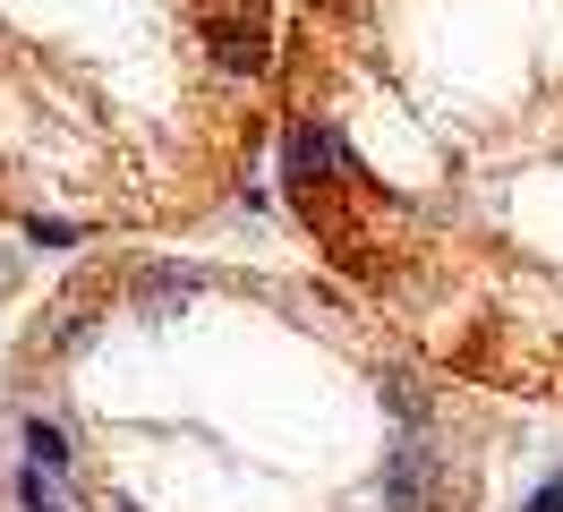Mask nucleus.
I'll use <instances>...</instances> for the list:
<instances>
[{
    "label": "nucleus",
    "mask_w": 563,
    "mask_h": 512,
    "mask_svg": "<svg viewBox=\"0 0 563 512\" xmlns=\"http://www.w3.org/2000/svg\"><path fill=\"white\" fill-rule=\"evenodd\" d=\"M111 512H129V504H111Z\"/></svg>",
    "instance_id": "4"
},
{
    "label": "nucleus",
    "mask_w": 563,
    "mask_h": 512,
    "mask_svg": "<svg viewBox=\"0 0 563 512\" xmlns=\"http://www.w3.org/2000/svg\"><path fill=\"white\" fill-rule=\"evenodd\" d=\"M529 512H563V478L547 487V495H529Z\"/></svg>",
    "instance_id": "3"
},
{
    "label": "nucleus",
    "mask_w": 563,
    "mask_h": 512,
    "mask_svg": "<svg viewBox=\"0 0 563 512\" xmlns=\"http://www.w3.org/2000/svg\"><path fill=\"white\" fill-rule=\"evenodd\" d=\"M18 495H26V512H69V504H60V487H43V470L18 478Z\"/></svg>",
    "instance_id": "2"
},
{
    "label": "nucleus",
    "mask_w": 563,
    "mask_h": 512,
    "mask_svg": "<svg viewBox=\"0 0 563 512\" xmlns=\"http://www.w3.org/2000/svg\"><path fill=\"white\" fill-rule=\"evenodd\" d=\"M26 453H35V470H69V436L43 418H26Z\"/></svg>",
    "instance_id": "1"
}]
</instances>
